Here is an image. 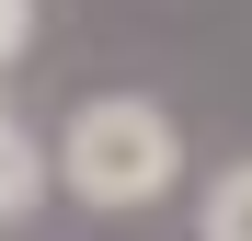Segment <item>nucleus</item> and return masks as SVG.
<instances>
[{"label": "nucleus", "instance_id": "obj_4", "mask_svg": "<svg viewBox=\"0 0 252 241\" xmlns=\"http://www.w3.org/2000/svg\"><path fill=\"white\" fill-rule=\"evenodd\" d=\"M23 46H34V0H0V69H12Z\"/></svg>", "mask_w": 252, "mask_h": 241}, {"label": "nucleus", "instance_id": "obj_3", "mask_svg": "<svg viewBox=\"0 0 252 241\" xmlns=\"http://www.w3.org/2000/svg\"><path fill=\"white\" fill-rule=\"evenodd\" d=\"M206 241H252V161H229L206 184Z\"/></svg>", "mask_w": 252, "mask_h": 241}, {"label": "nucleus", "instance_id": "obj_1", "mask_svg": "<svg viewBox=\"0 0 252 241\" xmlns=\"http://www.w3.org/2000/svg\"><path fill=\"white\" fill-rule=\"evenodd\" d=\"M46 184H69L80 207H103V218H126V207H160V195L184 184V127H172L149 92H92V103L58 127V149H46Z\"/></svg>", "mask_w": 252, "mask_h": 241}, {"label": "nucleus", "instance_id": "obj_2", "mask_svg": "<svg viewBox=\"0 0 252 241\" xmlns=\"http://www.w3.org/2000/svg\"><path fill=\"white\" fill-rule=\"evenodd\" d=\"M34 195H46V149L0 115V218H34Z\"/></svg>", "mask_w": 252, "mask_h": 241}]
</instances>
